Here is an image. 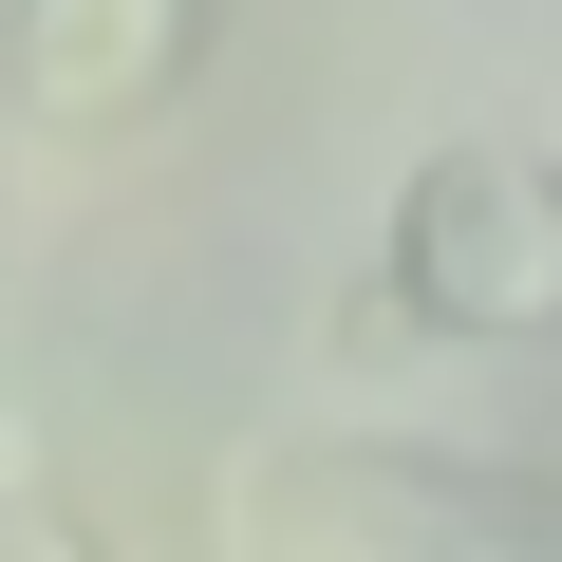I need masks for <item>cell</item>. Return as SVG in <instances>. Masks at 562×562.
I'll list each match as a JSON object with an SVG mask.
<instances>
[{"label": "cell", "mask_w": 562, "mask_h": 562, "mask_svg": "<svg viewBox=\"0 0 562 562\" xmlns=\"http://www.w3.org/2000/svg\"><path fill=\"white\" fill-rule=\"evenodd\" d=\"M0 562H113V525L76 487H0Z\"/></svg>", "instance_id": "obj_4"}, {"label": "cell", "mask_w": 562, "mask_h": 562, "mask_svg": "<svg viewBox=\"0 0 562 562\" xmlns=\"http://www.w3.org/2000/svg\"><path fill=\"white\" fill-rule=\"evenodd\" d=\"M375 319L469 338V357L562 338V169L506 150V132L413 150V188H394V225H375Z\"/></svg>", "instance_id": "obj_2"}, {"label": "cell", "mask_w": 562, "mask_h": 562, "mask_svg": "<svg viewBox=\"0 0 562 562\" xmlns=\"http://www.w3.org/2000/svg\"><path fill=\"white\" fill-rule=\"evenodd\" d=\"M206 38H225V0H0V132L113 150L206 76Z\"/></svg>", "instance_id": "obj_3"}, {"label": "cell", "mask_w": 562, "mask_h": 562, "mask_svg": "<svg viewBox=\"0 0 562 562\" xmlns=\"http://www.w3.org/2000/svg\"><path fill=\"white\" fill-rule=\"evenodd\" d=\"M225 562H562V469L431 431H262L225 469Z\"/></svg>", "instance_id": "obj_1"}]
</instances>
